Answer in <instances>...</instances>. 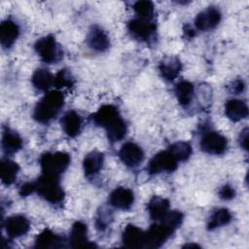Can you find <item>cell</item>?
Instances as JSON below:
<instances>
[{"label": "cell", "instance_id": "cell-1", "mask_svg": "<svg viewBox=\"0 0 249 249\" xmlns=\"http://www.w3.org/2000/svg\"><path fill=\"white\" fill-rule=\"evenodd\" d=\"M91 120L94 124L105 129L107 137L111 142L121 141L126 134L127 127L125 122L118 108L112 104L101 106L91 115Z\"/></svg>", "mask_w": 249, "mask_h": 249}, {"label": "cell", "instance_id": "cell-2", "mask_svg": "<svg viewBox=\"0 0 249 249\" xmlns=\"http://www.w3.org/2000/svg\"><path fill=\"white\" fill-rule=\"evenodd\" d=\"M64 106V95L58 90H50L37 102L33 111V118L40 124L53 121Z\"/></svg>", "mask_w": 249, "mask_h": 249}, {"label": "cell", "instance_id": "cell-3", "mask_svg": "<svg viewBox=\"0 0 249 249\" xmlns=\"http://www.w3.org/2000/svg\"><path fill=\"white\" fill-rule=\"evenodd\" d=\"M35 192L43 199L53 205L61 204L64 200V191L60 185L59 176L43 173L34 182Z\"/></svg>", "mask_w": 249, "mask_h": 249}, {"label": "cell", "instance_id": "cell-4", "mask_svg": "<svg viewBox=\"0 0 249 249\" xmlns=\"http://www.w3.org/2000/svg\"><path fill=\"white\" fill-rule=\"evenodd\" d=\"M71 157L65 152H46L41 155L39 163L43 173L60 176L69 166Z\"/></svg>", "mask_w": 249, "mask_h": 249}, {"label": "cell", "instance_id": "cell-5", "mask_svg": "<svg viewBox=\"0 0 249 249\" xmlns=\"http://www.w3.org/2000/svg\"><path fill=\"white\" fill-rule=\"evenodd\" d=\"M34 50L40 58L48 63H58L63 57V51L53 35H47L38 39L34 44Z\"/></svg>", "mask_w": 249, "mask_h": 249}, {"label": "cell", "instance_id": "cell-6", "mask_svg": "<svg viewBox=\"0 0 249 249\" xmlns=\"http://www.w3.org/2000/svg\"><path fill=\"white\" fill-rule=\"evenodd\" d=\"M127 30L132 38L149 43L156 37L157 25L156 22L148 19H141V18H132L127 23Z\"/></svg>", "mask_w": 249, "mask_h": 249}, {"label": "cell", "instance_id": "cell-7", "mask_svg": "<svg viewBox=\"0 0 249 249\" xmlns=\"http://www.w3.org/2000/svg\"><path fill=\"white\" fill-rule=\"evenodd\" d=\"M178 167V161L168 150L159 152L148 162L146 170L150 175L162 172H173Z\"/></svg>", "mask_w": 249, "mask_h": 249}, {"label": "cell", "instance_id": "cell-8", "mask_svg": "<svg viewBox=\"0 0 249 249\" xmlns=\"http://www.w3.org/2000/svg\"><path fill=\"white\" fill-rule=\"evenodd\" d=\"M199 147L201 151L209 155H223L228 148V140L221 133L209 130L203 133L200 141Z\"/></svg>", "mask_w": 249, "mask_h": 249}, {"label": "cell", "instance_id": "cell-9", "mask_svg": "<svg viewBox=\"0 0 249 249\" xmlns=\"http://www.w3.org/2000/svg\"><path fill=\"white\" fill-rule=\"evenodd\" d=\"M174 232L163 222L155 223L151 225L149 230L145 231L146 241L145 248H159L160 247Z\"/></svg>", "mask_w": 249, "mask_h": 249}, {"label": "cell", "instance_id": "cell-10", "mask_svg": "<svg viewBox=\"0 0 249 249\" xmlns=\"http://www.w3.org/2000/svg\"><path fill=\"white\" fill-rule=\"evenodd\" d=\"M119 158L125 166L134 168L144 160V152L138 144L129 141L121 147Z\"/></svg>", "mask_w": 249, "mask_h": 249}, {"label": "cell", "instance_id": "cell-11", "mask_svg": "<svg viewBox=\"0 0 249 249\" xmlns=\"http://www.w3.org/2000/svg\"><path fill=\"white\" fill-rule=\"evenodd\" d=\"M222 14L220 10L214 6L207 7L198 13L195 18V26L197 30L208 31L215 28L221 21Z\"/></svg>", "mask_w": 249, "mask_h": 249}, {"label": "cell", "instance_id": "cell-12", "mask_svg": "<svg viewBox=\"0 0 249 249\" xmlns=\"http://www.w3.org/2000/svg\"><path fill=\"white\" fill-rule=\"evenodd\" d=\"M8 237L15 239L25 235L30 230V221L21 214H15L8 217L4 224Z\"/></svg>", "mask_w": 249, "mask_h": 249}, {"label": "cell", "instance_id": "cell-13", "mask_svg": "<svg viewBox=\"0 0 249 249\" xmlns=\"http://www.w3.org/2000/svg\"><path fill=\"white\" fill-rule=\"evenodd\" d=\"M108 202L116 209L129 210L134 202V194L128 188L118 187L109 195Z\"/></svg>", "mask_w": 249, "mask_h": 249}, {"label": "cell", "instance_id": "cell-14", "mask_svg": "<svg viewBox=\"0 0 249 249\" xmlns=\"http://www.w3.org/2000/svg\"><path fill=\"white\" fill-rule=\"evenodd\" d=\"M87 45L97 53H104L110 47V39L107 33L98 25H92L86 38Z\"/></svg>", "mask_w": 249, "mask_h": 249}, {"label": "cell", "instance_id": "cell-15", "mask_svg": "<svg viewBox=\"0 0 249 249\" xmlns=\"http://www.w3.org/2000/svg\"><path fill=\"white\" fill-rule=\"evenodd\" d=\"M68 244L72 248L78 247H95V244L88 238V227L85 223L77 221L72 225L70 230Z\"/></svg>", "mask_w": 249, "mask_h": 249}, {"label": "cell", "instance_id": "cell-16", "mask_svg": "<svg viewBox=\"0 0 249 249\" xmlns=\"http://www.w3.org/2000/svg\"><path fill=\"white\" fill-rule=\"evenodd\" d=\"M60 124L64 133L67 136L74 138L78 136L82 131L83 118L75 110H69L65 112L64 115L62 116L60 120Z\"/></svg>", "mask_w": 249, "mask_h": 249}, {"label": "cell", "instance_id": "cell-17", "mask_svg": "<svg viewBox=\"0 0 249 249\" xmlns=\"http://www.w3.org/2000/svg\"><path fill=\"white\" fill-rule=\"evenodd\" d=\"M122 241L124 246L127 248H145V231L132 224H128L123 231Z\"/></svg>", "mask_w": 249, "mask_h": 249}, {"label": "cell", "instance_id": "cell-18", "mask_svg": "<svg viewBox=\"0 0 249 249\" xmlns=\"http://www.w3.org/2000/svg\"><path fill=\"white\" fill-rule=\"evenodd\" d=\"M182 70V63L176 56H164L160 64L159 71L162 79L167 82L174 81Z\"/></svg>", "mask_w": 249, "mask_h": 249}, {"label": "cell", "instance_id": "cell-19", "mask_svg": "<svg viewBox=\"0 0 249 249\" xmlns=\"http://www.w3.org/2000/svg\"><path fill=\"white\" fill-rule=\"evenodd\" d=\"M19 35L18 25L12 19H6L0 24V43L4 49L11 48Z\"/></svg>", "mask_w": 249, "mask_h": 249}, {"label": "cell", "instance_id": "cell-20", "mask_svg": "<svg viewBox=\"0 0 249 249\" xmlns=\"http://www.w3.org/2000/svg\"><path fill=\"white\" fill-rule=\"evenodd\" d=\"M1 147L3 152L7 155H14L22 147V139L18 132L10 128H4L2 132Z\"/></svg>", "mask_w": 249, "mask_h": 249}, {"label": "cell", "instance_id": "cell-21", "mask_svg": "<svg viewBox=\"0 0 249 249\" xmlns=\"http://www.w3.org/2000/svg\"><path fill=\"white\" fill-rule=\"evenodd\" d=\"M225 114L232 122H239L248 116V106L241 99H229L225 104Z\"/></svg>", "mask_w": 249, "mask_h": 249}, {"label": "cell", "instance_id": "cell-22", "mask_svg": "<svg viewBox=\"0 0 249 249\" xmlns=\"http://www.w3.org/2000/svg\"><path fill=\"white\" fill-rule=\"evenodd\" d=\"M64 237L49 229H45L36 236L34 246L36 248H60L64 247Z\"/></svg>", "mask_w": 249, "mask_h": 249}, {"label": "cell", "instance_id": "cell-23", "mask_svg": "<svg viewBox=\"0 0 249 249\" xmlns=\"http://www.w3.org/2000/svg\"><path fill=\"white\" fill-rule=\"evenodd\" d=\"M169 207H170V203L168 199L159 196H155L149 200L147 205V210L152 220L160 221L169 211Z\"/></svg>", "mask_w": 249, "mask_h": 249}, {"label": "cell", "instance_id": "cell-24", "mask_svg": "<svg viewBox=\"0 0 249 249\" xmlns=\"http://www.w3.org/2000/svg\"><path fill=\"white\" fill-rule=\"evenodd\" d=\"M104 162V155L98 151L89 153L83 160V168L87 177L96 175L102 168Z\"/></svg>", "mask_w": 249, "mask_h": 249}, {"label": "cell", "instance_id": "cell-25", "mask_svg": "<svg viewBox=\"0 0 249 249\" xmlns=\"http://www.w3.org/2000/svg\"><path fill=\"white\" fill-rule=\"evenodd\" d=\"M174 93L179 104L183 107H188L194 99L195 87L191 82L183 80L175 85Z\"/></svg>", "mask_w": 249, "mask_h": 249}, {"label": "cell", "instance_id": "cell-26", "mask_svg": "<svg viewBox=\"0 0 249 249\" xmlns=\"http://www.w3.org/2000/svg\"><path fill=\"white\" fill-rule=\"evenodd\" d=\"M19 166L18 164L10 160V159H2L0 163V178L4 185L10 186L12 185L18 174Z\"/></svg>", "mask_w": 249, "mask_h": 249}, {"label": "cell", "instance_id": "cell-27", "mask_svg": "<svg viewBox=\"0 0 249 249\" xmlns=\"http://www.w3.org/2000/svg\"><path fill=\"white\" fill-rule=\"evenodd\" d=\"M53 74L46 68H39L35 70L31 77V83L35 89L41 91H49L50 88L53 86Z\"/></svg>", "mask_w": 249, "mask_h": 249}, {"label": "cell", "instance_id": "cell-28", "mask_svg": "<svg viewBox=\"0 0 249 249\" xmlns=\"http://www.w3.org/2000/svg\"><path fill=\"white\" fill-rule=\"evenodd\" d=\"M231 221V214L227 208H218L212 212L207 222V230L213 231L228 225Z\"/></svg>", "mask_w": 249, "mask_h": 249}, {"label": "cell", "instance_id": "cell-29", "mask_svg": "<svg viewBox=\"0 0 249 249\" xmlns=\"http://www.w3.org/2000/svg\"><path fill=\"white\" fill-rule=\"evenodd\" d=\"M170 154L174 157V159L180 161H186L192 155V146L185 141H178L171 144L168 148Z\"/></svg>", "mask_w": 249, "mask_h": 249}, {"label": "cell", "instance_id": "cell-30", "mask_svg": "<svg viewBox=\"0 0 249 249\" xmlns=\"http://www.w3.org/2000/svg\"><path fill=\"white\" fill-rule=\"evenodd\" d=\"M132 9L138 18L152 20L155 16V6L151 1H137L133 4Z\"/></svg>", "mask_w": 249, "mask_h": 249}, {"label": "cell", "instance_id": "cell-31", "mask_svg": "<svg viewBox=\"0 0 249 249\" xmlns=\"http://www.w3.org/2000/svg\"><path fill=\"white\" fill-rule=\"evenodd\" d=\"M113 221V213L111 209L107 207H101L96 214L95 217V228L99 231H104L112 223Z\"/></svg>", "mask_w": 249, "mask_h": 249}, {"label": "cell", "instance_id": "cell-32", "mask_svg": "<svg viewBox=\"0 0 249 249\" xmlns=\"http://www.w3.org/2000/svg\"><path fill=\"white\" fill-rule=\"evenodd\" d=\"M75 83V79L72 73L68 69H61L59 70L54 78H53V86L56 89H64V88H71Z\"/></svg>", "mask_w": 249, "mask_h": 249}, {"label": "cell", "instance_id": "cell-33", "mask_svg": "<svg viewBox=\"0 0 249 249\" xmlns=\"http://www.w3.org/2000/svg\"><path fill=\"white\" fill-rule=\"evenodd\" d=\"M218 196L223 200H231L235 196V190L231 185H224L219 190Z\"/></svg>", "mask_w": 249, "mask_h": 249}, {"label": "cell", "instance_id": "cell-34", "mask_svg": "<svg viewBox=\"0 0 249 249\" xmlns=\"http://www.w3.org/2000/svg\"><path fill=\"white\" fill-rule=\"evenodd\" d=\"M35 193V184L34 182H26L24 184H22L20 187H19V190H18V194L20 196H30L31 194Z\"/></svg>", "mask_w": 249, "mask_h": 249}, {"label": "cell", "instance_id": "cell-35", "mask_svg": "<svg viewBox=\"0 0 249 249\" xmlns=\"http://www.w3.org/2000/svg\"><path fill=\"white\" fill-rule=\"evenodd\" d=\"M244 89H245V84L241 79H236L232 81L231 85H229V90L234 94H238L242 92Z\"/></svg>", "mask_w": 249, "mask_h": 249}, {"label": "cell", "instance_id": "cell-36", "mask_svg": "<svg viewBox=\"0 0 249 249\" xmlns=\"http://www.w3.org/2000/svg\"><path fill=\"white\" fill-rule=\"evenodd\" d=\"M239 144L244 150H248V128L245 127L239 134Z\"/></svg>", "mask_w": 249, "mask_h": 249}, {"label": "cell", "instance_id": "cell-37", "mask_svg": "<svg viewBox=\"0 0 249 249\" xmlns=\"http://www.w3.org/2000/svg\"><path fill=\"white\" fill-rule=\"evenodd\" d=\"M184 32H185V34H187V37H188V38H193V37L196 35L195 30L192 29V28H190L189 26H187V29H185Z\"/></svg>", "mask_w": 249, "mask_h": 249}]
</instances>
